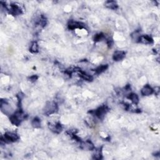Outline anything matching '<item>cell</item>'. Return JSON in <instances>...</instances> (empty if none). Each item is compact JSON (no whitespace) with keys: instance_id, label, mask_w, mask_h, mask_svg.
I'll return each instance as SVG.
<instances>
[{"instance_id":"cell-1","label":"cell","mask_w":160,"mask_h":160,"mask_svg":"<svg viewBox=\"0 0 160 160\" xmlns=\"http://www.w3.org/2000/svg\"><path fill=\"white\" fill-rule=\"evenodd\" d=\"M25 118H26V115L23 114L22 111L19 110L14 113L13 115H11L9 119L13 125L15 126H19L21 121L23 120Z\"/></svg>"},{"instance_id":"cell-2","label":"cell","mask_w":160,"mask_h":160,"mask_svg":"<svg viewBox=\"0 0 160 160\" xmlns=\"http://www.w3.org/2000/svg\"><path fill=\"white\" fill-rule=\"evenodd\" d=\"M58 107L56 103L54 102H48L47 103L44 109V113L49 116L50 115H52L53 113H55L58 111Z\"/></svg>"},{"instance_id":"cell-3","label":"cell","mask_w":160,"mask_h":160,"mask_svg":"<svg viewBox=\"0 0 160 160\" xmlns=\"http://www.w3.org/2000/svg\"><path fill=\"white\" fill-rule=\"evenodd\" d=\"M20 137L16 133L7 132L5 134L4 136L1 138V141H4L5 143H13L19 140Z\"/></svg>"},{"instance_id":"cell-4","label":"cell","mask_w":160,"mask_h":160,"mask_svg":"<svg viewBox=\"0 0 160 160\" xmlns=\"http://www.w3.org/2000/svg\"><path fill=\"white\" fill-rule=\"evenodd\" d=\"M5 8L8 11L9 13L13 16H18L22 14V10L16 4H11L8 6H5Z\"/></svg>"},{"instance_id":"cell-5","label":"cell","mask_w":160,"mask_h":160,"mask_svg":"<svg viewBox=\"0 0 160 160\" xmlns=\"http://www.w3.org/2000/svg\"><path fill=\"white\" fill-rule=\"evenodd\" d=\"M108 111H109L108 107L107 106L104 105V106L98 108L97 110L94 111L93 112H94V115H95L96 117H98L100 119H103Z\"/></svg>"},{"instance_id":"cell-6","label":"cell","mask_w":160,"mask_h":160,"mask_svg":"<svg viewBox=\"0 0 160 160\" xmlns=\"http://www.w3.org/2000/svg\"><path fill=\"white\" fill-rule=\"evenodd\" d=\"M68 27L69 30H73L75 29H83L84 28V24H82L80 22H78V21H70L68 24Z\"/></svg>"},{"instance_id":"cell-7","label":"cell","mask_w":160,"mask_h":160,"mask_svg":"<svg viewBox=\"0 0 160 160\" xmlns=\"http://www.w3.org/2000/svg\"><path fill=\"white\" fill-rule=\"evenodd\" d=\"M137 41L143 44H151L153 43V39L149 35H140Z\"/></svg>"},{"instance_id":"cell-8","label":"cell","mask_w":160,"mask_h":160,"mask_svg":"<svg viewBox=\"0 0 160 160\" xmlns=\"http://www.w3.org/2000/svg\"><path fill=\"white\" fill-rule=\"evenodd\" d=\"M126 56V53L123 51H116L113 55V59L115 61L123 60Z\"/></svg>"},{"instance_id":"cell-9","label":"cell","mask_w":160,"mask_h":160,"mask_svg":"<svg viewBox=\"0 0 160 160\" xmlns=\"http://www.w3.org/2000/svg\"><path fill=\"white\" fill-rule=\"evenodd\" d=\"M49 128L53 132L55 133H60L63 129V126L60 123H56L55 124H49Z\"/></svg>"},{"instance_id":"cell-10","label":"cell","mask_w":160,"mask_h":160,"mask_svg":"<svg viewBox=\"0 0 160 160\" xmlns=\"http://www.w3.org/2000/svg\"><path fill=\"white\" fill-rule=\"evenodd\" d=\"M154 92V90L151 87L148 85H145L143 88L141 89V94L143 96H150L151 94H152Z\"/></svg>"},{"instance_id":"cell-11","label":"cell","mask_w":160,"mask_h":160,"mask_svg":"<svg viewBox=\"0 0 160 160\" xmlns=\"http://www.w3.org/2000/svg\"><path fill=\"white\" fill-rule=\"evenodd\" d=\"M78 73L79 76L81 77L82 79L86 80V81H92L93 78L91 75H89L88 74H86L85 72L83 71L81 69H79L78 71H77Z\"/></svg>"},{"instance_id":"cell-12","label":"cell","mask_w":160,"mask_h":160,"mask_svg":"<svg viewBox=\"0 0 160 160\" xmlns=\"http://www.w3.org/2000/svg\"><path fill=\"white\" fill-rule=\"evenodd\" d=\"M105 6L107 8L111 9H116L118 8V5L116 1H108L105 3Z\"/></svg>"},{"instance_id":"cell-13","label":"cell","mask_w":160,"mask_h":160,"mask_svg":"<svg viewBox=\"0 0 160 160\" xmlns=\"http://www.w3.org/2000/svg\"><path fill=\"white\" fill-rule=\"evenodd\" d=\"M108 68V64H103V65H101L100 66H98L97 68H96L95 70H94V71H95L96 74L100 75L101 73H102L104 72V71H106Z\"/></svg>"},{"instance_id":"cell-14","label":"cell","mask_w":160,"mask_h":160,"mask_svg":"<svg viewBox=\"0 0 160 160\" xmlns=\"http://www.w3.org/2000/svg\"><path fill=\"white\" fill-rule=\"evenodd\" d=\"M127 98H128L129 100L132 101L133 103H134V104H137L138 103H139V98H138V95L135 93L129 94Z\"/></svg>"},{"instance_id":"cell-15","label":"cell","mask_w":160,"mask_h":160,"mask_svg":"<svg viewBox=\"0 0 160 160\" xmlns=\"http://www.w3.org/2000/svg\"><path fill=\"white\" fill-rule=\"evenodd\" d=\"M38 49H39V46L38 43L36 41L33 42L30 48V52L31 53H37L39 52Z\"/></svg>"},{"instance_id":"cell-16","label":"cell","mask_w":160,"mask_h":160,"mask_svg":"<svg viewBox=\"0 0 160 160\" xmlns=\"http://www.w3.org/2000/svg\"><path fill=\"white\" fill-rule=\"evenodd\" d=\"M31 124L33 127H34V128H39L41 126V121H40V119L38 117H36L33 119Z\"/></svg>"},{"instance_id":"cell-17","label":"cell","mask_w":160,"mask_h":160,"mask_svg":"<svg viewBox=\"0 0 160 160\" xmlns=\"http://www.w3.org/2000/svg\"><path fill=\"white\" fill-rule=\"evenodd\" d=\"M93 158L94 159H101L102 158V153H101V151L100 150H95V153L93 155Z\"/></svg>"},{"instance_id":"cell-18","label":"cell","mask_w":160,"mask_h":160,"mask_svg":"<svg viewBox=\"0 0 160 160\" xmlns=\"http://www.w3.org/2000/svg\"><path fill=\"white\" fill-rule=\"evenodd\" d=\"M104 38V35L102 33H98L97 35H96L94 36V41L98 42V41H101V40L103 39Z\"/></svg>"},{"instance_id":"cell-19","label":"cell","mask_w":160,"mask_h":160,"mask_svg":"<svg viewBox=\"0 0 160 160\" xmlns=\"http://www.w3.org/2000/svg\"><path fill=\"white\" fill-rule=\"evenodd\" d=\"M38 77L36 75H33L31 76V77H30V81H31L32 82H35L38 79Z\"/></svg>"},{"instance_id":"cell-20","label":"cell","mask_w":160,"mask_h":160,"mask_svg":"<svg viewBox=\"0 0 160 160\" xmlns=\"http://www.w3.org/2000/svg\"><path fill=\"white\" fill-rule=\"evenodd\" d=\"M107 44L108 45L109 47H111L112 46V45H113V41L111 39H108V41H107Z\"/></svg>"}]
</instances>
